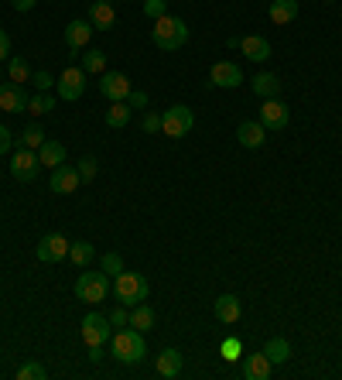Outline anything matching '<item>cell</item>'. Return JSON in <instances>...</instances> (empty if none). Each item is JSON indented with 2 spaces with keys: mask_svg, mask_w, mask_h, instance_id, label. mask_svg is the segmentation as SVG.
I'll list each match as a JSON object with an SVG mask.
<instances>
[{
  "mask_svg": "<svg viewBox=\"0 0 342 380\" xmlns=\"http://www.w3.org/2000/svg\"><path fill=\"white\" fill-rule=\"evenodd\" d=\"M131 325L133 329H154V308H148V305L140 302V305H133L131 308Z\"/></svg>",
  "mask_w": 342,
  "mask_h": 380,
  "instance_id": "27",
  "label": "cell"
},
{
  "mask_svg": "<svg viewBox=\"0 0 342 380\" xmlns=\"http://www.w3.org/2000/svg\"><path fill=\"white\" fill-rule=\"evenodd\" d=\"M287 120H291V110H287L281 99H264V107H260V124H264L267 131H285Z\"/></svg>",
  "mask_w": 342,
  "mask_h": 380,
  "instance_id": "12",
  "label": "cell"
},
{
  "mask_svg": "<svg viewBox=\"0 0 342 380\" xmlns=\"http://www.w3.org/2000/svg\"><path fill=\"white\" fill-rule=\"evenodd\" d=\"M270 367H274V363L267 360L264 353H250L247 360H243V377L247 380H267L270 377Z\"/></svg>",
  "mask_w": 342,
  "mask_h": 380,
  "instance_id": "20",
  "label": "cell"
},
{
  "mask_svg": "<svg viewBox=\"0 0 342 380\" xmlns=\"http://www.w3.org/2000/svg\"><path fill=\"white\" fill-rule=\"evenodd\" d=\"M41 144H45V131H41L38 124H31L28 131L21 134V148H28V151H38Z\"/></svg>",
  "mask_w": 342,
  "mask_h": 380,
  "instance_id": "30",
  "label": "cell"
},
{
  "mask_svg": "<svg viewBox=\"0 0 342 380\" xmlns=\"http://www.w3.org/2000/svg\"><path fill=\"white\" fill-rule=\"evenodd\" d=\"M41 161L35 151H28V148H21V151H14V158H11V175L18 178V182H35V175H38Z\"/></svg>",
  "mask_w": 342,
  "mask_h": 380,
  "instance_id": "11",
  "label": "cell"
},
{
  "mask_svg": "<svg viewBox=\"0 0 342 380\" xmlns=\"http://www.w3.org/2000/svg\"><path fill=\"white\" fill-rule=\"evenodd\" d=\"M69 240L62 237V233H45L38 240V247H35V257H38L41 264H58V261H65L69 257Z\"/></svg>",
  "mask_w": 342,
  "mask_h": 380,
  "instance_id": "5",
  "label": "cell"
},
{
  "mask_svg": "<svg viewBox=\"0 0 342 380\" xmlns=\"http://www.w3.org/2000/svg\"><path fill=\"white\" fill-rule=\"evenodd\" d=\"M11 4H14V11H21V14H24V11H31L38 0H11Z\"/></svg>",
  "mask_w": 342,
  "mask_h": 380,
  "instance_id": "44",
  "label": "cell"
},
{
  "mask_svg": "<svg viewBox=\"0 0 342 380\" xmlns=\"http://www.w3.org/2000/svg\"><path fill=\"white\" fill-rule=\"evenodd\" d=\"M240 349H243V346H240V340H226L223 342V346H219V353H223V360H240Z\"/></svg>",
  "mask_w": 342,
  "mask_h": 380,
  "instance_id": "38",
  "label": "cell"
},
{
  "mask_svg": "<svg viewBox=\"0 0 342 380\" xmlns=\"http://www.w3.org/2000/svg\"><path fill=\"white\" fill-rule=\"evenodd\" d=\"M240 48H243V55H247L250 62H267V58H270V41H267L264 35H247Z\"/></svg>",
  "mask_w": 342,
  "mask_h": 380,
  "instance_id": "19",
  "label": "cell"
},
{
  "mask_svg": "<svg viewBox=\"0 0 342 380\" xmlns=\"http://www.w3.org/2000/svg\"><path fill=\"white\" fill-rule=\"evenodd\" d=\"M192 124H195V116H192V110L182 107V103L161 114V131L168 134V137H185V134L192 131Z\"/></svg>",
  "mask_w": 342,
  "mask_h": 380,
  "instance_id": "6",
  "label": "cell"
},
{
  "mask_svg": "<svg viewBox=\"0 0 342 380\" xmlns=\"http://www.w3.org/2000/svg\"><path fill=\"white\" fill-rule=\"evenodd\" d=\"M99 93L106 96L110 103H123V99L131 96V79L123 76V72H103Z\"/></svg>",
  "mask_w": 342,
  "mask_h": 380,
  "instance_id": "13",
  "label": "cell"
},
{
  "mask_svg": "<svg viewBox=\"0 0 342 380\" xmlns=\"http://www.w3.org/2000/svg\"><path fill=\"white\" fill-rule=\"evenodd\" d=\"M55 89L62 99H79V96L86 93V69H65L62 76L55 79Z\"/></svg>",
  "mask_w": 342,
  "mask_h": 380,
  "instance_id": "8",
  "label": "cell"
},
{
  "mask_svg": "<svg viewBox=\"0 0 342 380\" xmlns=\"http://www.w3.org/2000/svg\"><path fill=\"white\" fill-rule=\"evenodd\" d=\"M96 171H99V161L86 154V158L79 161V178H86V182H93V178H96Z\"/></svg>",
  "mask_w": 342,
  "mask_h": 380,
  "instance_id": "35",
  "label": "cell"
},
{
  "mask_svg": "<svg viewBox=\"0 0 342 380\" xmlns=\"http://www.w3.org/2000/svg\"><path fill=\"white\" fill-rule=\"evenodd\" d=\"M89 24H93L96 31H110V28H116V11L106 0H96L93 7H89Z\"/></svg>",
  "mask_w": 342,
  "mask_h": 380,
  "instance_id": "18",
  "label": "cell"
},
{
  "mask_svg": "<svg viewBox=\"0 0 342 380\" xmlns=\"http://www.w3.org/2000/svg\"><path fill=\"white\" fill-rule=\"evenodd\" d=\"M236 141H240L247 151H257V148H264L267 127L260 124V120H243V124L236 127Z\"/></svg>",
  "mask_w": 342,
  "mask_h": 380,
  "instance_id": "14",
  "label": "cell"
},
{
  "mask_svg": "<svg viewBox=\"0 0 342 380\" xmlns=\"http://www.w3.org/2000/svg\"><path fill=\"white\" fill-rule=\"evenodd\" d=\"M127 120H131V107H127V99L123 103H110V110H106V127H127Z\"/></svg>",
  "mask_w": 342,
  "mask_h": 380,
  "instance_id": "28",
  "label": "cell"
},
{
  "mask_svg": "<svg viewBox=\"0 0 342 380\" xmlns=\"http://www.w3.org/2000/svg\"><path fill=\"white\" fill-rule=\"evenodd\" d=\"M11 144H14V137H11V131L0 124V154H7L11 151Z\"/></svg>",
  "mask_w": 342,
  "mask_h": 380,
  "instance_id": "41",
  "label": "cell"
},
{
  "mask_svg": "<svg viewBox=\"0 0 342 380\" xmlns=\"http://www.w3.org/2000/svg\"><path fill=\"white\" fill-rule=\"evenodd\" d=\"M82 69H86V76H89V72H106V55L89 48V52L82 55Z\"/></svg>",
  "mask_w": 342,
  "mask_h": 380,
  "instance_id": "31",
  "label": "cell"
},
{
  "mask_svg": "<svg viewBox=\"0 0 342 380\" xmlns=\"http://www.w3.org/2000/svg\"><path fill=\"white\" fill-rule=\"evenodd\" d=\"M226 45H229V48H240V45H243V38H236V35H229V38H226Z\"/></svg>",
  "mask_w": 342,
  "mask_h": 380,
  "instance_id": "46",
  "label": "cell"
},
{
  "mask_svg": "<svg viewBox=\"0 0 342 380\" xmlns=\"http://www.w3.org/2000/svg\"><path fill=\"white\" fill-rule=\"evenodd\" d=\"M116 302L123 305H140L144 298H148V291H151V285H148V278L144 274H127V271H120L116 274Z\"/></svg>",
  "mask_w": 342,
  "mask_h": 380,
  "instance_id": "3",
  "label": "cell"
},
{
  "mask_svg": "<svg viewBox=\"0 0 342 380\" xmlns=\"http://www.w3.org/2000/svg\"><path fill=\"white\" fill-rule=\"evenodd\" d=\"M148 103H151V96L144 93V89H131V96H127V107H131V110H144Z\"/></svg>",
  "mask_w": 342,
  "mask_h": 380,
  "instance_id": "37",
  "label": "cell"
},
{
  "mask_svg": "<svg viewBox=\"0 0 342 380\" xmlns=\"http://www.w3.org/2000/svg\"><path fill=\"white\" fill-rule=\"evenodd\" d=\"M260 353H264L270 363H287L291 360V342L281 340V336H274V340L264 342V349H260Z\"/></svg>",
  "mask_w": 342,
  "mask_h": 380,
  "instance_id": "24",
  "label": "cell"
},
{
  "mask_svg": "<svg viewBox=\"0 0 342 380\" xmlns=\"http://www.w3.org/2000/svg\"><path fill=\"white\" fill-rule=\"evenodd\" d=\"M93 244H89V240H76V244H72V247H69V261H72V264L76 267H86L89 264V261H93Z\"/></svg>",
  "mask_w": 342,
  "mask_h": 380,
  "instance_id": "26",
  "label": "cell"
},
{
  "mask_svg": "<svg viewBox=\"0 0 342 380\" xmlns=\"http://www.w3.org/2000/svg\"><path fill=\"white\" fill-rule=\"evenodd\" d=\"M38 161L45 168H58V165H65V144H58V141H45L38 148Z\"/></svg>",
  "mask_w": 342,
  "mask_h": 380,
  "instance_id": "21",
  "label": "cell"
},
{
  "mask_svg": "<svg viewBox=\"0 0 342 380\" xmlns=\"http://www.w3.org/2000/svg\"><path fill=\"white\" fill-rule=\"evenodd\" d=\"M212 312H216V319L223 325H233L240 315H243V308H240V298L236 295H219L216 305H212Z\"/></svg>",
  "mask_w": 342,
  "mask_h": 380,
  "instance_id": "17",
  "label": "cell"
},
{
  "mask_svg": "<svg viewBox=\"0 0 342 380\" xmlns=\"http://www.w3.org/2000/svg\"><path fill=\"white\" fill-rule=\"evenodd\" d=\"M110 346H114V357L120 363H137L148 357V342H144V332L140 329H123V332H116L110 336Z\"/></svg>",
  "mask_w": 342,
  "mask_h": 380,
  "instance_id": "2",
  "label": "cell"
},
{
  "mask_svg": "<svg viewBox=\"0 0 342 380\" xmlns=\"http://www.w3.org/2000/svg\"><path fill=\"white\" fill-rule=\"evenodd\" d=\"M7 55H11V38H7V31L0 28V62H7Z\"/></svg>",
  "mask_w": 342,
  "mask_h": 380,
  "instance_id": "42",
  "label": "cell"
},
{
  "mask_svg": "<svg viewBox=\"0 0 342 380\" xmlns=\"http://www.w3.org/2000/svg\"><path fill=\"white\" fill-rule=\"evenodd\" d=\"M161 131V114H144V134Z\"/></svg>",
  "mask_w": 342,
  "mask_h": 380,
  "instance_id": "40",
  "label": "cell"
},
{
  "mask_svg": "<svg viewBox=\"0 0 342 380\" xmlns=\"http://www.w3.org/2000/svg\"><path fill=\"white\" fill-rule=\"evenodd\" d=\"M0 110H7V114H24L28 110V96L21 89V82H4L0 86Z\"/></svg>",
  "mask_w": 342,
  "mask_h": 380,
  "instance_id": "16",
  "label": "cell"
},
{
  "mask_svg": "<svg viewBox=\"0 0 342 380\" xmlns=\"http://www.w3.org/2000/svg\"><path fill=\"white\" fill-rule=\"evenodd\" d=\"M325 4H336V0H325Z\"/></svg>",
  "mask_w": 342,
  "mask_h": 380,
  "instance_id": "47",
  "label": "cell"
},
{
  "mask_svg": "<svg viewBox=\"0 0 342 380\" xmlns=\"http://www.w3.org/2000/svg\"><path fill=\"white\" fill-rule=\"evenodd\" d=\"M89 360H93V363L103 360V346H89Z\"/></svg>",
  "mask_w": 342,
  "mask_h": 380,
  "instance_id": "45",
  "label": "cell"
},
{
  "mask_svg": "<svg viewBox=\"0 0 342 380\" xmlns=\"http://www.w3.org/2000/svg\"><path fill=\"white\" fill-rule=\"evenodd\" d=\"M110 295V274H96V271H86V274H79L76 278V298L79 302H89V305H96V302H103Z\"/></svg>",
  "mask_w": 342,
  "mask_h": 380,
  "instance_id": "4",
  "label": "cell"
},
{
  "mask_svg": "<svg viewBox=\"0 0 342 380\" xmlns=\"http://www.w3.org/2000/svg\"><path fill=\"white\" fill-rule=\"evenodd\" d=\"M7 72H11V82H28L31 65H28L24 58H11V62H7Z\"/></svg>",
  "mask_w": 342,
  "mask_h": 380,
  "instance_id": "32",
  "label": "cell"
},
{
  "mask_svg": "<svg viewBox=\"0 0 342 380\" xmlns=\"http://www.w3.org/2000/svg\"><path fill=\"white\" fill-rule=\"evenodd\" d=\"M93 24L89 21H69L65 24V31H62V38H65V48L69 52H82V48H89V38H93Z\"/></svg>",
  "mask_w": 342,
  "mask_h": 380,
  "instance_id": "10",
  "label": "cell"
},
{
  "mask_svg": "<svg viewBox=\"0 0 342 380\" xmlns=\"http://www.w3.org/2000/svg\"><path fill=\"white\" fill-rule=\"evenodd\" d=\"M106 319H110V325H114V329H120V325H131V312H127V308H114Z\"/></svg>",
  "mask_w": 342,
  "mask_h": 380,
  "instance_id": "39",
  "label": "cell"
},
{
  "mask_svg": "<svg viewBox=\"0 0 342 380\" xmlns=\"http://www.w3.org/2000/svg\"><path fill=\"white\" fill-rule=\"evenodd\" d=\"M151 41L161 48V52H178V48L189 41V28H185V21H182V18H171V14H165V18L154 21Z\"/></svg>",
  "mask_w": 342,
  "mask_h": 380,
  "instance_id": "1",
  "label": "cell"
},
{
  "mask_svg": "<svg viewBox=\"0 0 342 380\" xmlns=\"http://www.w3.org/2000/svg\"><path fill=\"white\" fill-rule=\"evenodd\" d=\"M99 264H103V274H120V271H123V257H120V254H103V261H99Z\"/></svg>",
  "mask_w": 342,
  "mask_h": 380,
  "instance_id": "34",
  "label": "cell"
},
{
  "mask_svg": "<svg viewBox=\"0 0 342 380\" xmlns=\"http://www.w3.org/2000/svg\"><path fill=\"white\" fill-rule=\"evenodd\" d=\"M267 14H270L274 24H291V21L298 18V0H274Z\"/></svg>",
  "mask_w": 342,
  "mask_h": 380,
  "instance_id": "22",
  "label": "cell"
},
{
  "mask_svg": "<svg viewBox=\"0 0 342 380\" xmlns=\"http://www.w3.org/2000/svg\"><path fill=\"white\" fill-rule=\"evenodd\" d=\"M154 367H158L161 377H178V374H182V353H178V349H165Z\"/></svg>",
  "mask_w": 342,
  "mask_h": 380,
  "instance_id": "25",
  "label": "cell"
},
{
  "mask_svg": "<svg viewBox=\"0 0 342 380\" xmlns=\"http://www.w3.org/2000/svg\"><path fill=\"white\" fill-rule=\"evenodd\" d=\"M45 374H48V370H45V367H41V363H24V367H21L18 370V380H41L45 377Z\"/></svg>",
  "mask_w": 342,
  "mask_h": 380,
  "instance_id": "33",
  "label": "cell"
},
{
  "mask_svg": "<svg viewBox=\"0 0 342 380\" xmlns=\"http://www.w3.org/2000/svg\"><path fill=\"white\" fill-rule=\"evenodd\" d=\"M114 325H110V319L106 315H99V312H89L86 319H82V342L86 346H103V342H110V332Z\"/></svg>",
  "mask_w": 342,
  "mask_h": 380,
  "instance_id": "7",
  "label": "cell"
},
{
  "mask_svg": "<svg viewBox=\"0 0 342 380\" xmlns=\"http://www.w3.org/2000/svg\"><path fill=\"white\" fill-rule=\"evenodd\" d=\"M28 110H31V114H35V116L52 114V110H55V96H45V93L31 96V99H28Z\"/></svg>",
  "mask_w": 342,
  "mask_h": 380,
  "instance_id": "29",
  "label": "cell"
},
{
  "mask_svg": "<svg viewBox=\"0 0 342 380\" xmlns=\"http://www.w3.org/2000/svg\"><path fill=\"white\" fill-rule=\"evenodd\" d=\"M243 82V72H240V65L236 62H216L209 69V86H219V89H236Z\"/></svg>",
  "mask_w": 342,
  "mask_h": 380,
  "instance_id": "9",
  "label": "cell"
},
{
  "mask_svg": "<svg viewBox=\"0 0 342 380\" xmlns=\"http://www.w3.org/2000/svg\"><path fill=\"white\" fill-rule=\"evenodd\" d=\"M35 86H38V89H48V86H55V79L48 76V72H35Z\"/></svg>",
  "mask_w": 342,
  "mask_h": 380,
  "instance_id": "43",
  "label": "cell"
},
{
  "mask_svg": "<svg viewBox=\"0 0 342 380\" xmlns=\"http://www.w3.org/2000/svg\"><path fill=\"white\" fill-rule=\"evenodd\" d=\"M79 168H69V165H58V168H52V178H48V185H52V192H58V195H72V192L79 189Z\"/></svg>",
  "mask_w": 342,
  "mask_h": 380,
  "instance_id": "15",
  "label": "cell"
},
{
  "mask_svg": "<svg viewBox=\"0 0 342 380\" xmlns=\"http://www.w3.org/2000/svg\"><path fill=\"white\" fill-rule=\"evenodd\" d=\"M144 14L151 21L165 18V14H168V4H165V0H144Z\"/></svg>",
  "mask_w": 342,
  "mask_h": 380,
  "instance_id": "36",
  "label": "cell"
},
{
  "mask_svg": "<svg viewBox=\"0 0 342 380\" xmlns=\"http://www.w3.org/2000/svg\"><path fill=\"white\" fill-rule=\"evenodd\" d=\"M253 93L260 96V99H274V96L281 93V79L274 76V72H260V76H253Z\"/></svg>",
  "mask_w": 342,
  "mask_h": 380,
  "instance_id": "23",
  "label": "cell"
}]
</instances>
